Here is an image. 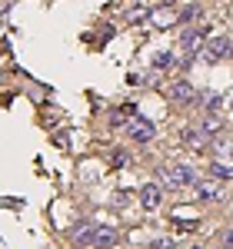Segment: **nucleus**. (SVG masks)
I'll list each match as a JSON object with an SVG mask.
<instances>
[{
    "mask_svg": "<svg viewBox=\"0 0 233 249\" xmlns=\"http://www.w3.org/2000/svg\"><path fill=\"white\" fill-rule=\"evenodd\" d=\"M77 243L90 249H110L116 243V232L110 226H87V230L77 232Z\"/></svg>",
    "mask_w": 233,
    "mask_h": 249,
    "instance_id": "obj_1",
    "label": "nucleus"
},
{
    "mask_svg": "<svg viewBox=\"0 0 233 249\" xmlns=\"http://www.w3.org/2000/svg\"><path fill=\"white\" fill-rule=\"evenodd\" d=\"M163 179H167L174 190H180V186H194L196 173L190 170V166H183V163H170V166H163Z\"/></svg>",
    "mask_w": 233,
    "mask_h": 249,
    "instance_id": "obj_2",
    "label": "nucleus"
},
{
    "mask_svg": "<svg viewBox=\"0 0 233 249\" xmlns=\"http://www.w3.org/2000/svg\"><path fill=\"white\" fill-rule=\"evenodd\" d=\"M167 96H170V103L176 107H187V103H194V83L190 80H174L170 87H167Z\"/></svg>",
    "mask_w": 233,
    "mask_h": 249,
    "instance_id": "obj_3",
    "label": "nucleus"
},
{
    "mask_svg": "<svg viewBox=\"0 0 233 249\" xmlns=\"http://www.w3.org/2000/svg\"><path fill=\"white\" fill-rule=\"evenodd\" d=\"M140 203H143V210H156V206L163 203V190H160L156 183H147V186L140 190Z\"/></svg>",
    "mask_w": 233,
    "mask_h": 249,
    "instance_id": "obj_4",
    "label": "nucleus"
},
{
    "mask_svg": "<svg viewBox=\"0 0 233 249\" xmlns=\"http://www.w3.org/2000/svg\"><path fill=\"white\" fill-rule=\"evenodd\" d=\"M230 53V40L227 37H214L210 40V47H207V60H223Z\"/></svg>",
    "mask_w": 233,
    "mask_h": 249,
    "instance_id": "obj_5",
    "label": "nucleus"
},
{
    "mask_svg": "<svg viewBox=\"0 0 233 249\" xmlns=\"http://www.w3.org/2000/svg\"><path fill=\"white\" fill-rule=\"evenodd\" d=\"M136 143H150L154 140V123H134V133H130Z\"/></svg>",
    "mask_w": 233,
    "mask_h": 249,
    "instance_id": "obj_6",
    "label": "nucleus"
},
{
    "mask_svg": "<svg viewBox=\"0 0 233 249\" xmlns=\"http://www.w3.org/2000/svg\"><path fill=\"white\" fill-rule=\"evenodd\" d=\"M183 143L196 150V146H203V130H183Z\"/></svg>",
    "mask_w": 233,
    "mask_h": 249,
    "instance_id": "obj_7",
    "label": "nucleus"
},
{
    "mask_svg": "<svg viewBox=\"0 0 233 249\" xmlns=\"http://www.w3.org/2000/svg\"><path fill=\"white\" fill-rule=\"evenodd\" d=\"M200 196L203 199H223V186H214V183H207V186H200Z\"/></svg>",
    "mask_w": 233,
    "mask_h": 249,
    "instance_id": "obj_8",
    "label": "nucleus"
},
{
    "mask_svg": "<svg viewBox=\"0 0 233 249\" xmlns=\"http://www.w3.org/2000/svg\"><path fill=\"white\" fill-rule=\"evenodd\" d=\"M216 243H220V249H233V226L216 232Z\"/></svg>",
    "mask_w": 233,
    "mask_h": 249,
    "instance_id": "obj_9",
    "label": "nucleus"
},
{
    "mask_svg": "<svg viewBox=\"0 0 233 249\" xmlns=\"http://www.w3.org/2000/svg\"><path fill=\"white\" fill-rule=\"evenodd\" d=\"M200 40H203V30H190V34L183 37V47L194 50V47H200Z\"/></svg>",
    "mask_w": 233,
    "mask_h": 249,
    "instance_id": "obj_10",
    "label": "nucleus"
},
{
    "mask_svg": "<svg viewBox=\"0 0 233 249\" xmlns=\"http://www.w3.org/2000/svg\"><path fill=\"white\" fill-rule=\"evenodd\" d=\"M214 176H223V179H233V170H230V166H214Z\"/></svg>",
    "mask_w": 233,
    "mask_h": 249,
    "instance_id": "obj_11",
    "label": "nucleus"
},
{
    "mask_svg": "<svg viewBox=\"0 0 233 249\" xmlns=\"http://www.w3.org/2000/svg\"><path fill=\"white\" fill-rule=\"evenodd\" d=\"M123 163H127V153H123V150H116V153H114V166H123Z\"/></svg>",
    "mask_w": 233,
    "mask_h": 249,
    "instance_id": "obj_12",
    "label": "nucleus"
}]
</instances>
